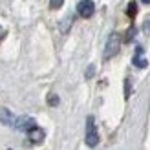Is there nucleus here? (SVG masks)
Masks as SVG:
<instances>
[{
    "mask_svg": "<svg viewBox=\"0 0 150 150\" xmlns=\"http://www.w3.org/2000/svg\"><path fill=\"white\" fill-rule=\"evenodd\" d=\"M132 62H134V66H137V68H146V66H148V61L143 57V48H139V46H137L136 55H134Z\"/></svg>",
    "mask_w": 150,
    "mask_h": 150,
    "instance_id": "6",
    "label": "nucleus"
},
{
    "mask_svg": "<svg viewBox=\"0 0 150 150\" xmlns=\"http://www.w3.org/2000/svg\"><path fill=\"white\" fill-rule=\"evenodd\" d=\"M128 15H130V17L136 15V2H130V6H128Z\"/></svg>",
    "mask_w": 150,
    "mask_h": 150,
    "instance_id": "11",
    "label": "nucleus"
},
{
    "mask_svg": "<svg viewBox=\"0 0 150 150\" xmlns=\"http://www.w3.org/2000/svg\"><path fill=\"white\" fill-rule=\"evenodd\" d=\"M73 22V17H66L62 22H61V31L64 33V31H68V28H70V24Z\"/></svg>",
    "mask_w": 150,
    "mask_h": 150,
    "instance_id": "8",
    "label": "nucleus"
},
{
    "mask_svg": "<svg viewBox=\"0 0 150 150\" xmlns=\"http://www.w3.org/2000/svg\"><path fill=\"white\" fill-rule=\"evenodd\" d=\"M145 33H146V35H150V18L145 22Z\"/></svg>",
    "mask_w": 150,
    "mask_h": 150,
    "instance_id": "14",
    "label": "nucleus"
},
{
    "mask_svg": "<svg viewBox=\"0 0 150 150\" xmlns=\"http://www.w3.org/2000/svg\"><path fill=\"white\" fill-rule=\"evenodd\" d=\"M62 4H64V0H50V7H51V9H59Z\"/></svg>",
    "mask_w": 150,
    "mask_h": 150,
    "instance_id": "9",
    "label": "nucleus"
},
{
    "mask_svg": "<svg viewBox=\"0 0 150 150\" xmlns=\"http://www.w3.org/2000/svg\"><path fill=\"white\" fill-rule=\"evenodd\" d=\"M37 126V121L33 117H29V115H22V117H17V123H15L13 128H17L18 132H29V130H33Z\"/></svg>",
    "mask_w": 150,
    "mask_h": 150,
    "instance_id": "3",
    "label": "nucleus"
},
{
    "mask_svg": "<svg viewBox=\"0 0 150 150\" xmlns=\"http://www.w3.org/2000/svg\"><path fill=\"white\" fill-rule=\"evenodd\" d=\"M48 104H51V106H57V104H59V97H57V95H50V97H48Z\"/></svg>",
    "mask_w": 150,
    "mask_h": 150,
    "instance_id": "10",
    "label": "nucleus"
},
{
    "mask_svg": "<svg viewBox=\"0 0 150 150\" xmlns=\"http://www.w3.org/2000/svg\"><path fill=\"white\" fill-rule=\"evenodd\" d=\"M4 33H6V31H4V28L0 26V39H2V37H4Z\"/></svg>",
    "mask_w": 150,
    "mask_h": 150,
    "instance_id": "15",
    "label": "nucleus"
},
{
    "mask_svg": "<svg viewBox=\"0 0 150 150\" xmlns=\"http://www.w3.org/2000/svg\"><path fill=\"white\" fill-rule=\"evenodd\" d=\"M93 71H95V66H88V71H86V79H90L93 75Z\"/></svg>",
    "mask_w": 150,
    "mask_h": 150,
    "instance_id": "13",
    "label": "nucleus"
},
{
    "mask_svg": "<svg viewBox=\"0 0 150 150\" xmlns=\"http://www.w3.org/2000/svg\"><path fill=\"white\" fill-rule=\"evenodd\" d=\"M9 150H11V148H9Z\"/></svg>",
    "mask_w": 150,
    "mask_h": 150,
    "instance_id": "17",
    "label": "nucleus"
},
{
    "mask_svg": "<svg viewBox=\"0 0 150 150\" xmlns=\"http://www.w3.org/2000/svg\"><path fill=\"white\" fill-rule=\"evenodd\" d=\"M134 35H136V28H130V29H128V33H126V40H132V39H134Z\"/></svg>",
    "mask_w": 150,
    "mask_h": 150,
    "instance_id": "12",
    "label": "nucleus"
},
{
    "mask_svg": "<svg viewBox=\"0 0 150 150\" xmlns=\"http://www.w3.org/2000/svg\"><path fill=\"white\" fill-rule=\"evenodd\" d=\"M77 13L81 15L82 18H90L95 13V4L93 0H81L77 4Z\"/></svg>",
    "mask_w": 150,
    "mask_h": 150,
    "instance_id": "4",
    "label": "nucleus"
},
{
    "mask_svg": "<svg viewBox=\"0 0 150 150\" xmlns=\"http://www.w3.org/2000/svg\"><path fill=\"white\" fill-rule=\"evenodd\" d=\"M44 136H46V134H44V130L39 128V126H35L33 130L28 132V137H29V141H31V143H42Z\"/></svg>",
    "mask_w": 150,
    "mask_h": 150,
    "instance_id": "7",
    "label": "nucleus"
},
{
    "mask_svg": "<svg viewBox=\"0 0 150 150\" xmlns=\"http://www.w3.org/2000/svg\"><path fill=\"white\" fill-rule=\"evenodd\" d=\"M86 145L88 146H97V143H99V134H97V126H95V119L92 115L86 117Z\"/></svg>",
    "mask_w": 150,
    "mask_h": 150,
    "instance_id": "1",
    "label": "nucleus"
},
{
    "mask_svg": "<svg viewBox=\"0 0 150 150\" xmlns=\"http://www.w3.org/2000/svg\"><path fill=\"white\" fill-rule=\"evenodd\" d=\"M0 123H2V125H7V126H15V123H17V117H15L7 108H0Z\"/></svg>",
    "mask_w": 150,
    "mask_h": 150,
    "instance_id": "5",
    "label": "nucleus"
},
{
    "mask_svg": "<svg viewBox=\"0 0 150 150\" xmlns=\"http://www.w3.org/2000/svg\"><path fill=\"white\" fill-rule=\"evenodd\" d=\"M141 2H143V4H150V0H141Z\"/></svg>",
    "mask_w": 150,
    "mask_h": 150,
    "instance_id": "16",
    "label": "nucleus"
},
{
    "mask_svg": "<svg viewBox=\"0 0 150 150\" xmlns=\"http://www.w3.org/2000/svg\"><path fill=\"white\" fill-rule=\"evenodd\" d=\"M119 50H121V37L117 33H112L106 40V46H104V59L108 61V59L115 57L119 53Z\"/></svg>",
    "mask_w": 150,
    "mask_h": 150,
    "instance_id": "2",
    "label": "nucleus"
}]
</instances>
